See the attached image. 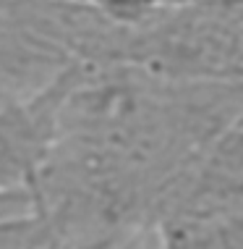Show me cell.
Returning <instances> with one entry per match:
<instances>
[{"instance_id":"obj_1","label":"cell","mask_w":243,"mask_h":249,"mask_svg":"<svg viewBox=\"0 0 243 249\" xmlns=\"http://www.w3.org/2000/svg\"><path fill=\"white\" fill-rule=\"evenodd\" d=\"M71 84V73L39 97L0 110V194L34 192L58 139V113Z\"/></svg>"},{"instance_id":"obj_2","label":"cell","mask_w":243,"mask_h":249,"mask_svg":"<svg viewBox=\"0 0 243 249\" xmlns=\"http://www.w3.org/2000/svg\"><path fill=\"white\" fill-rule=\"evenodd\" d=\"M65 73V63L45 42L0 29V110L39 97Z\"/></svg>"},{"instance_id":"obj_3","label":"cell","mask_w":243,"mask_h":249,"mask_svg":"<svg viewBox=\"0 0 243 249\" xmlns=\"http://www.w3.org/2000/svg\"><path fill=\"white\" fill-rule=\"evenodd\" d=\"M50 226L42 215L24 213L0 218V249H50Z\"/></svg>"},{"instance_id":"obj_4","label":"cell","mask_w":243,"mask_h":249,"mask_svg":"<svg viewBox=\"0 0 243 249\" xmlns=\"http://www.w3.org/2000/svg\"><path fill=\"white\" fill-rule=\"evenodd\" d=\"M113 16L120 18H139L146 13L162 11V8H183V5L196 3H212V0H99Z\"/></svg>"}]
</instances>
